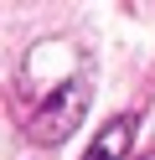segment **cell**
<instances>
[{
	"instance_id": "cell-1",
	"label": "cell",
	"mask_w": 155,
	"mask_h": 160,
	"mask_svg": "<svg viewBox=\"0 0 155 160\" xmlns=\"http://www.w3.org/2000/svg\"><path fill=\"white\" fill-rule=\"evenodd\" d=\"M83 103H88V88L83 83H67L57 98H52L47 108L36 114V124H31V139H41V145H57V139H67L72 129H78V119H83Z\"/></svg>"
},
{
	"instance_id": "cell-2",
	"label": "cell",
	"mask_w": 155,
	"mask_h": 160,
	"mask_svg": "<svg viewBox=\"0 0 155 160\" xmlns=\"http://www.w3.org/2000/svg\"><path fill=\"white\" fill-rule=\"evenodd\" d=\"M124 150H129V119H114V124L98 129V139L83 160H124Z\"/></svg>"
},
{
	"instance_id": "cell-3",
	"label": "cell",
	"mask_w": 155,
	"mask_h": 160,
	"mask_svg": "<svg viewBox=\"0 0 155 160\" xmlns=\"http://www.w3.org/2000/svg\"><path fill=\"white\" fill-rule=\"evenodd\" d=\"M145 160H155V155H145Z\"/></svg>"
}]
</instances>
